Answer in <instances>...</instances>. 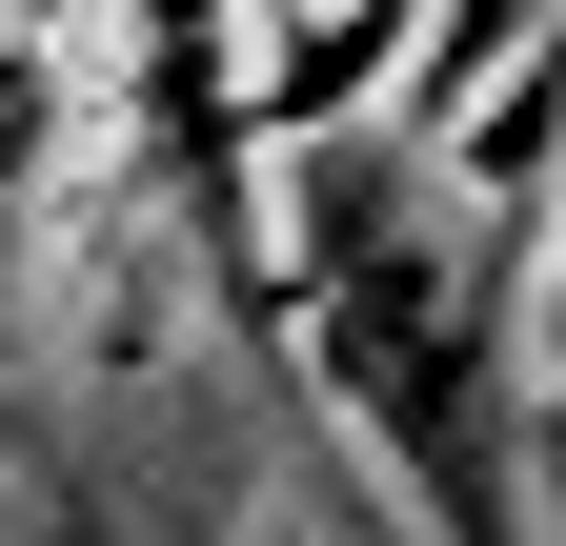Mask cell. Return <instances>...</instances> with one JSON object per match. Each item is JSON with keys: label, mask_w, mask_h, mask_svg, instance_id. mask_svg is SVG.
<instances>
[{"label": "cell", "mask_w": 566, "mask_h": 546, "mask_svg": "<svg viewBox=\"0 0 566 546\" xmlns=\"http://www.w3.org/2000/svg\"><path fill=\"white\" fill-rule=\"evenodd\" d=\"M526 465H546V546H566V284H546V385H526Z\"/></svg>", "instance_id": "3957f363"}, {"label": "cell", "mask_w": 566, "mask_h": 546, "mask_svg": "<svg viewBox=\"0 0 566 546\" xmlns=\"http://www.w3.org/2000/svg\"><path fill=\"white\" fill-rule=\"evenodd\" d=\"M546 284H566V202H506L405 122L283 143V365L344 405V445L385 465L424 546H546V465H526Z\"/></svg>", "instance_id": "6da1fadb"}, {"label": "cell", "mask_w": 566, "mask_h": 546, "mask_svg": "<svg viewBox=\"0 0 566 546\" xmlns=\"http://www.w3.org/2000/svg\"><path fill=\"white\" fill-rule=\"evenodd\" d=\"M102 143V82H82V0H0V263Z\"/></svg>", "instance_id": "7a4b0ae2"}, {"label": "cell", "mask_w": 566, "mask_h": 546, "mask_svg": "<svg viewBox=\"0 0 566 546\" xmlns=\"http://www.w3.org/2000/svg\"><path fill=\"white\" fill-rule=\"evenodd\" d=\"M263 21H283V0H263Z\"/></svg>", "instance_id": "277c9868"}]
</instances>
